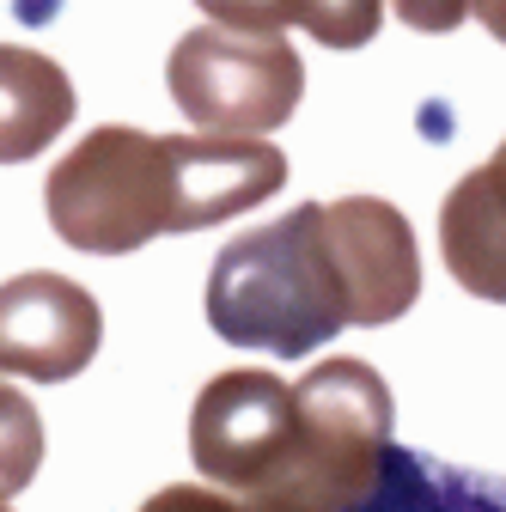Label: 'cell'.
I'll return each mask as SVG.
<instances>
[{
    "instance_id": "cell-2",
    "label": "cell",
    "mask_w": 506,
    "mask_h": 512,
    "mask_svg": "<svg viewBox=\"0 0 506 512\" xmlns=\"http://www.w3.org/2000/svg\"><path fill=\"white\" fill-rule=\"evenodd\" d=\"M391 384L366 360H324L299 384L232 366L189 409V458L226 494L269 512H348L391 452Z\"/></svg>"
},
{
    "instance_id": "cell-3",
    "label": "cell",
    "mask_w": 506,
    "mask_h": 512,
    "mask_svg": "<svg viewBox=\"0 0 506 512\" xmlns=\"http://www.w3.org/2000/svg\"><path fill=\"white\" fill-rule=\"evenodd\" d=\"M287 183V153L269 135H147L104 122L43 183L61 244L86 256H129L159 232H202L238 220Z\"/></svg>"
},
{
    "instance_id": "cell-4",
    "label": "cell",
    "mask_w": 506,
    "mask_h": 512,
    "mask_svg": "<svg viewBox=\"0 0 506 512\" xmlns=\"http://www.w3.org/2000/svg\"><path fill=\"white\" fill-rule=\"evenodd\" d=\"M165 86L208 135H269L305 98V61L281 31H232L208 19L177 37Z\"/></svg>"
},
{
    "instance_id": "cell-5",
    "label": "cell",
    "mask_w": 506,
    "mask_h": 512,
    "mask_svg": "<svg viewBox=\"0 0 506 512\" xmlns=\"http://www.w3.org/2000/svg\"><path fill=\"white\" fill-rule=\"evenodd\" d=\"M98 342H104V311L80 281L31 269L0 287V372L7 378L61 384L92 366Z\"/></svg>"
},
{
    "instance_id": "cell-11",
    "label": "cell",
    "mask_w": 506,
    "mask_h": 512,
    "mask_svg": "<svg viewBox=\"0 0 506 512\" xmlns=\"http://www.w3.org/2000/svg\"><path fill=\"white\" fill-rule=\"evenodd\" d=\"M214 25L232 31H287L299 25V0H196Z\"/></svg>"
},
{
    "instance_id": "cell-8",
    "label": "cell",
    "mask_w": 506,
    "mask_h": 512,
    "mask_svg": "<svg viewBox=\"0 0 506 512\" xmlns=\"http://www.w3.org/2000/svg\"><path fill=\"white\" fill-rule=\"evenodd\" d=\"M348 512H506V476L464 470L433 452L391 445L372 488Z\"/></svg>"
},
{
    "instance_id": "cell-13",
    "label": "cell",
    "mask_w": 506,
    "mask_h": 512,
    "mask_svg": "<svg viewBox=\"0 0 506 512\" xmlns=\"http://www.w3.org/2000/svg\"><path fill=\"white\" fill-rule=\"evenodd\" d=\"M397 19H403L409 31L439 37V31H458V25L470 19V0H397Z\"/></svg>"
},
{
    "instance_id": "cell-6",
    "label": "cell",
    "mask_w": 506,
    "mask_h": 512,
    "mask_svg": "<svg viewBox=\"0 0 506 512\" xmlns=\"http://www.w3.org/2000/svg\"><path fill=\"white\" fill-rule=\"evenodd\" d=\"M439 256L464 293L506 305V141L439 202Z\"/></svg>"
},
{
    "instance_id": "cell-7",
    "label": "cell",
    "mask_w": 506,
    "mask_h": 512,
    "mask_svg": "<svg viewBox=\"0 0 506 512\" xmlns=\"http://www.w3.org/2000/svg\"><path fill=\"white\" fill-rule=\"evenodd\" d=\"M74 110L80 92L61 61H49L43 49L0 43V165L37 159L74 122Z\"/></svg>"
},
{
    "instance_id": "cell-10",
    "label": "cell",
    "mask_w": 506,
    "mask_h": 512,
    "mask_svg": "<svg viewBox=\"0 0 506 512\" xmlns=\"http://www.w3.org/2000/svg\"><path fill=\"white\" fill-rule=\"evenodd\" d=\"M385 0H299V25L324 49H360L378 37Z\"/></svg>"
},
{
    "instance_id": "cell-15",
    "label": "cell",
    "mask_w": 506,
    "mask_h": 512,
    "mask_svg": "<svg viewBox=\"0 0 506 512\" xmlns=\"http://www.w3.org/2000/svg\"><path fill=\"white\" fill-rule=\"evenodd\" d=\"M0 512H7V506H0Z\"/></svg>"
},
{
    "instance_id": "cell-12",
    "label": "cell",
    "mask_w": 506,
    "mask_h": 512,
    "mask_svg": "<svg viewBox=\"0 0 506 512\" xmlns=\"http://www.w3.org/2000/svg\"><path fill=\"white\" fill-rule=\"evenodd\" d=\"M141 512H250L244 494H226V488H196V482H177V488H159Z\"/></svg>"
},
{
    "instance_id": "cell-1",
    "label": "cell",
    "mask_w": 506,
    "mask_h": 512,
    "mask_svg": "<svg viewBox=\"0 0 506 512\" xmlns=\"http://www.w3.org/2000/svg\"><path fill=\"white\" fill-rule=\"evenodd\" d=\"M421 299L409 220L378 196L299 202L275 226L238 232L208 269V324L232 348L305 360L342 330H378Z\"/></svg>"
},
{
    "instance_id": "cell-9",
    "label": "cell",
    "mask_w": 506,
    "mask_h": 512,
    "mask_svg": "<svg viewBox=\"0 0 506 512\" xmlns=\"http://www.w3.org/2000/svg\"><path fill=\"white\" fill-rule=\"evenodd\" d=\"M37 464H43V415L31 409L19 384L0 378V500L31 488Z\"/></svg>"
},
{
    "instance_id": "cell-14",
    "label": "cell",
    "mask_w": 506,
    "mask_h": 512,
    "mask_svg": "<svg viewBox=\"0 0 506 512\" xmlns=\"http://www.w3.org/2000/svg\"><path fill=\"white\" fill-rule=\"evenodd\" d=\"M470 13L488 25V37H500V43H506V0H470Z\"/></svg>"
}]
</instances>
